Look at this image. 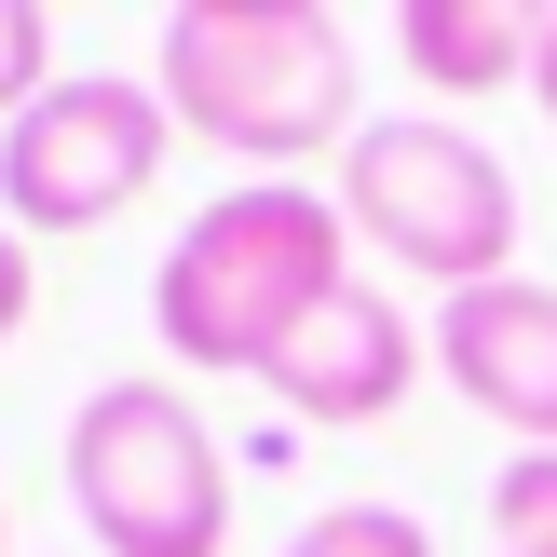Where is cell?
<instances>
[{
	"label": "cell",
	"mask_w": 557,
	"mask_h": 557,
	"mask_svg": "<svg viewBox=\"0 0 557 557\" xmlns=\"http://www.w3.org/2000/svg\"><path fill=\"white\" fill-rule=\"evenodd\" d=\"M341 286H354V218H341V190H313V177H245V190H218V205L163 245L150 326H163L177 368L259 381Z\"/></svg>",
	"instance_id": "6da1fadb"
},
{
	"label": "cell",
	"mask_w": 557,
	"mask_h": 557,
	"mask_svg": "<svg viewBox=\"0 0 557 557\" xmlns=\"http://www.w3.org/2000/svg\"><path fill=\"white\" fill-rule=\"evenodd\" d=\"M150 96L177 109L205 150L259 163V177H299L313 150H354V41H341L326 14H286V27L163 14Z\"/></svg>",
	"instance_id": "7a4b0ae2"
},
{
	"label": "cell",
	"mask_w": 557,
	"mask_h": 557,
	"mask_svg": "<svg viewBox=\"0 0 557 557\" xmlns=\"http://www.w3.org/2000/svg\"><path fill=\"white\" fill-rule=\"evenodd\" d=\"M341 218H354V245H381L395 272H422L435 299L517 272V177L449 123V109L354 123V150H341Z\"/></svg>",
	"instance_id": "3957f363"
},
{
	"label": "cell",
	"mask_w": 557,
	"mask_h": 557,
	"mask_svg": "<svg viewBox=\"0 0 557 557\" xmlns=\"http://www.w3.org/2000/svg\"><path fill=\"white\" fill-rule=\"evenodd\" d=\"M69 504L109 557H218L232 544V462L177 381H96L69 408Z\"/></svg>",
	"instance_id": "277c9868"
},
{
	"label": "cell",
	"mask_w": 557,
	"mask_h": 557,
	"mask_svg": "<svg viewBox=\"0 0 557 557\" xmlns=\"http://www.w3.org/2000/svg\"><path fill=\"white\" fill-rule=\"evenodd\" d=\"M177 150V109L123 69H82V82H41V96L0 123V218L14 232H109L136 190L163 177Z\"/></svg>",
	"instance_id": "5b68a950"
},
{
	"label": "cell",
	"mask_w": 557,
	"mask_h": 557,
	"mask_svg": "<svg viewBox=\"0 0 557 557\" xmlns=\"http://www.w3.org/2000/svg\"><path fill=\"white\" fill-rule=\"evenodd\" d=\"M435 381H449L462 408H490L504 435H531V449H557V286H531V272H490V286L435 299Z\"/></svg>",
	"instance_id": "8992f818"
},
{
	"label": "cell",
	"mask_w": 557,
	"mask_h": 557,
	"mask_svg": "<svg viewBox=\"0 0 557 557\" xmlns=\"http://www.w3.org/2000/svg\"><path fill=\"white\" fill-rule=\"evenodd\" d=\"M422 354H435V341H422L381 286H341V299H326V313L259 368V395L299 408V422H326V435H354V422H381V408L422 381Z\"/></svg>",
	"instance_id": "52a82bcc"
},
{
	"label": "cell",
	"mask_w": 557,
	"mask_h": 557,
	"mask_svg": "<svg viewBox=\"0 0 557 557\" xmlns=\"http://www.w3.org/2000/svg\"><path fill=\"white\" fill-rule=\"evenodd\" d=\"M557 0H395V54L422 96H504L544 69Z\"/></svg>",
	"instance_id": "ba28073f"
},
{
	"label": "cell",
	"mask_w": 557,
	"mask_h": 557,
	"mask_svg": "<svg viewBox=\"0 0 557 557\" xmlns=\"http://www.w3.org/2000/svg\"><path fill=\"white\" fill-rule=\"evenodd\" d=\"M490 531H504V557H557V449H517L490 476Z\"/></svg>",
	"instance_id": "9c48e42d"
},
{
	"label": "cell",
	"mask_w": 557,
	"mask_h": 557,
	"mask_svg": "<svg viewBox=\"0 0 557 557\" xmlns=\"http://www.w3.org/2000/svg\"><path fill=\"white\" fill-rule=\"evenodd\" d=\"M286 557H435V531H422L408 504H326Z\"/></svg>",
	"instance_id": "30bf717a"
},
{
	"label": "cell",
	"mask_w": 557,
	"mask_h": 557,
	"mask_svg": "<svg viewBox=\"0 0 557 557\" xmlns=\"http://www.w3.org/2000/svg\"><path fill=\"white\" fill-rule=\"evenodd\" d=\"M54 82V0H0V123Z\"/></svg>",
	"instance_id": "8fae6325"
},
{
	"label": "cell",
	"mask_w": 557,
	"mask_h": 557,
	"mask_svg": "<svg viewBox=\"0 0 557 557\" xmlns=\"http://www.w3.org/2000/svg\"><path fill=\"white\" fill-rule=\"evenodd\" d=\"M14 326H27V232L0 218V341H14Z\"/></svg>",
	"instance_id": "7c38bea8"
},
{
	"label": "cell",
	"mask_w": 557,
	"mask_h": 557,
	"mask_svg": "<svg viewBox=\"0 0 557 557\" xmlns=\"http://www.w3.org/2000/svg\"><path fill=\"white\" fill-rule=\"evenodd\" d=\"M177 14H232V27H286V14H326V0H177Z\"/></svg>",
	"instance_id": "4fadbf2b"
},
{
	"label": "cell",
	"mask_w": 557,
	"mask_h": 557,
	"mask_svg": "<svg viewBox=\"0 0 557 557\" xmlns=\"http://www.w3.org/2000/svg\"><path fill=\"white\" fill-rule=\"evenodd\" d=\"M531 96H544V123H557V27H544V69H531Z\"/></svg>",
	"instance_id": "5bb4252c"
},
{
	"label": "cell",
	"mask_w": 557,
	"mask_h": 557,
	"mask_svg": "<svg viewBox=\"0 0 557 557\" xmlns=\"http://www.w3.org/2000/svg\"><path fill=\"white\" fill-rule=\"evenodd\" d=\"M0 544H14V517H0Z\"/></svg>",
	"instance_id": "9a60e30c"
}]
</instances>
